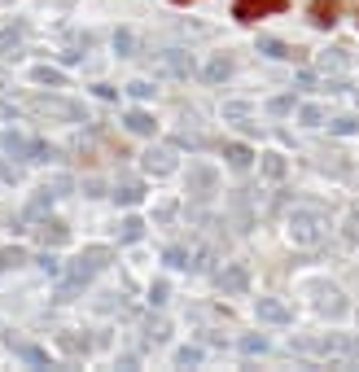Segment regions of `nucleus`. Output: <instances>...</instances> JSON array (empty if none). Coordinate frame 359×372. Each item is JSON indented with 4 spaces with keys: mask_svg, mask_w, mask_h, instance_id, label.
Returning <instances> with one entry per match:
<instances>
[{
    "mask_svg": "<svg viewBox=\"0 0 359 372\" xmlns=\"http://www.w3.org/2000/svg\"><path fill=\"white\" fill-rule=\"evenodd\" d=\"M132 44H136L132 31H119V36H114V48H119V53H132Z\"/></svg>",
    "mask_w": 359,
    "mask_h": 372,
    "instance_id": "c756f323",
    "label": "nucleus"
},
{
    "mask_svg": "<svg viewBox=\"0 0 359 372\" xmlns=\"http://www.w3.org/2000/svg\"><path fill=\"white\" fill-rule=\"evenodd\" d=\"M224 158H228V167H237V171H246L250 167V144H228V149H224Z\"/></svg>",
    "mask_w": 359,
    "mask_h": 372,
    "instance_id": "f3484780",
    "label": "nucleus"
},
{
    "mask_svg": "<svg viewBox=\"0 0 359 372\" xmlns=\"http://www.w3.org/2000/svg\"><path fill=\"white\" fill-rule=\"evenodd\" d=\"M127 92H132V96H136V101H145V96H154V88H149V84H145V79H136V84H127Z\"/></svg>",
    "mask_w": 359,
    "mask_h": 372,
    "instance_id": "7c9ffc66",
    "label": "nucleus"
},
{
    "mask_svg": "<svg viewBox=\"0 0 359 372\" xmlns=\"http://www.w3.org/2000/svg\"><path fill=\"white\" fill-rule=\"evenodd\" d=\"M307 13H312L316 27H333L337 13H342V0H312V9H307Z\"/></svg>",
    "mask_w": 359,
    "mask_h": 372,
    "instance_id": "1a4fd4ad",
    "label": "nucleus"
},
{
    "mask_svg": "<svg viewBox=\"0 0 359 372\" xmlns=\"http://www.w3.org/2000/svg\"><path fill=\"white\" fill-rule=\"evenodd\" d=\"M31 232L44 241V250H48V246H66V241H71V228H66V223H57V219H40Z\"/></svg>",
    "mask_w": 359,
    "mask_h": 372,
    "instance_id": "423d86ee",
    "label": "nucleus"
},
{
    "mask_svg": "<svg viewBox=\"0 0 359 372\" xmlns=\"http://www.w3.org/2000/svg\"><path fill=\"white\" fill-rule=\"evenodd\" d=\"M145 171L167 175V171H175V158H171L167 149H149V154H145Z\"/></svg>",
    "mask_w": 359,
    "mask_h": 372,
    "instance_id": "ddd939ff",
    "label": "nucleus"
},
{
    "mask_svg": "<svg viewBox=\"0 0 359 372\" xmlns=\"http://www.w3.org/2000/svg\"><path fill=\"white\" fill-rule=\"evenodd\" d=\"M127 132H136V136H149V132H154V119L145 114V110H132V114H127Z\"/></svg>",
    "mask_w": 359,
    "mask_h": 372,
    "instance_id": "6ab92c4d",
    "label": "nucleus"
},
{
    "mask_svg": "<svg viewBox=\"0 0 359 372\" xmlns=\"http://www.w3.org/2000/svg\"><path fill=\"white\" fill-rule=\"evenodd\" d=\"M171 215H175V202H167V206H158V215H154V219H158V223H167Z\"/></svg>",
    "mask_w": 359,
    "mask_h": 372,
    "instance_id": "4c0bfd02",
    "label": "nucleus"
},
{
    "mask_svg": "<svg viewBox=\"0 0 359 372\" xmlns=\"http://www.w3.org/2000/svg\"><path fill=\"white\" fill-rule=\"evenodd\" d=\"M324 232H329V223H324L320 210L298 206V210L289 215V237H293V246H320Z\"/></svg>",
    "mask_w": 359,
    "mask_h": 372,
    "instance_id": "7ed1b4c3",
    "label": "nucleus"
},
{
    "mask_svg": "<svg viewBox=\"0 0 359 372\" xmlns=\"http://www.w3.org/2000/svg\"><path fill=\"white\" fill-rule=\"evenodd\" d=\"M149 302H154V306H162V302H167V285H162V281L149 289Z\"/></svg>",
    "mask_w": 359,
    "mask_h": 372,
    "instance_id": "c9c22d12",
    "label": "nucleus"
},
{
    "mask_svg": "<svg viewBox=\"0 0 359 372\" xmlns=\"http://www.w3.org/2000/svg\"><path fill=\"white\" fill-rule=\"evenodd\" d=\"M289 9V0H237L233 13H237V22H254V18H268V13H281Z\"/></svg>",
    "mask_w": 359,
    "mask_h": 372,
    "instance_id": "39448f33",
    "label": "nucleus"
},
{
    "mask_svg": "<svg viewBox=\"0 0 359 372\" xmlns=\"http://www.w3.org/2000/svg\"><path fill=\"white\" fill-rule=\"evenodd\" d=\"M22 263H27V250H22V246H5V250H0V271L22 267Z\"/></svg>",
    "mask_w": 359,
    "mask_h": 372,
    "instance_id": "412c9836",
    "label": "nucleus"
},
{
    "mask_svg": "<svg viewBox=\"0 0 359 372\" xmlns=\"http://www.w3.org/2000/svg\"><path fill=\"white\" fill-rule=\"evenodd\" d=\"M189 193H193L198 202H206L210 193H215V171H210V167H193V171H189Z\"/></svg>",
    "mask_w": 359,
    "mask_h": 372,
    "instance_id": "0eeeda50",
    "label": "nucleus"
},
{
    "mask_svg": "<svg viewBox=\"0 0 359 372\" xmlns=\"http://www.w3.org/2000/svg\"><path fill=\"white\" fill-rule=\"evenodd\" d=\"M320 311L324 315H346V302H342L337 289H324V294H320Z\"/></svg>",
    "mask_w": 359,
    "mask_h": 372,
    "instance_id": "a211bd4d",
    "label": "nucleus"
},
{
    "mask_svg": "<svg viewBox=\"0 0 359 372\" xmlns=\"http://www.w3.org/2000/svg\"><path fill=\"white\" fill-rule=\"evenodd\" d=\"M0 149L13 154V158H27V163H31V140L18 136V132H5V136H0Z\"/></svg>",
    "mask_w": 359,
    "mask_h": 372,
    "instance_id": "f8f14e48",
    "label": "nucleus"
},
{
    "mask_svg": "<svg viewBox=\"0 0 359 372\" xmlns=\"http://www.w3.org/2000/svg\"><path fill=\"white\" fill-rule=\"evenodd\" d=\"M258 48H263L268 57H281V61H298V57H302V48H298V44H285V40H272V36L258 40Z\"/></svg>",
    "mask_w": 359,
    "mask_h": 372,
    "instance_id": "9d476101",
    "label": "nucleus"
},
{
    "mask_svg": "<svg viewBox=\"0 0 359 372\" xmlns=\"http://www.w3.org/2000/svg\"><path fill=\"white\" fill-rule=\"evenodd\" d=\"M246 285H250V271L241 267V263H233V267L219 271V289H224V294H246Z\"/></svg>",
    "mask_w": 359,
    "mask_h": 372,
    "instance_id": "6e6552de",
    "label": "nucleus"
},
{
    "mask_svg": "<svg viewBox=\"0 0 359 372\" xmlns=\"http://www.w3.org/2000/svg\"><path fill=\"white\" fill-rule=\"evenodd\" d=\"M36 79H40V84H53V88H61V84H66V75H61V70H53V66H36Z\"/></svg>",
    "mask_w": 359,
    "mask_h": 372,
    "instance_id": "bb28decb",
    "label": "nucleus"
},
{
    "mask_svg": "<svg viewBox=\"0 0 359 372\" xmlns=\"http://www.w3.org/2000/svg\"><path fill=\"white\" fill-rule=\"evenodd\" d=\"M18 44H22V22H9L0 31V48H5L9 57H18Z\"/></svg>",
    "mask_w": 359,
    "mask_h": 372,
    "instance_id": "2eb2a0df",
    "label": "nucleus"
},
{
    "mask_svg": "<svg viewBox=\"0 0 359 372\" xmlns=\"http://www.w3.org/2000/svg\"><path fill=\"white\" fill-rule=\"evenodd\" d=\"M57 149L53 144H44V140H31V163H53Z\"/></svg>",
    "mask_w": 359,
    "mask_h": 372,
    "instance_id": "5701e85b",
    "label": "nucleus"
},
{
    "mask_svg": "<svg viewBox=\"0 0 359 372\" xmlns=\"http://www.w3.org/2000/svg\"><path fill=\"white\" fill-rule=\"evenodd\" d=\"M0 180H9V184H13V180H18V167H9V163H5V158H0Z\"/></svg>",
    "mask_w": 359,
    "mask_h": 372,
    "instance_id": "e433bc0d",
    "label": "nucleus"
},
{
    "mask_svg": "<svg viewBox=\"0 0 359 372\" xmlns=\"http://www.w3.org/2000/svg\"><path fill=\"white\" fill-rule=\"evenodd\" d=\"M228 75H233V61H228V57L206 61V79H210V84H219V79H228Z\"/></svg>",
    "mask_w": 359,
    "mask_h": 372,
    "instance_id": "4be33fe9",
    "label": "nucleus"
},
{
    "mask_svg": "<svg viewBox=\"0 0 359 372\" xmlns=\"http://www.w3.org/2000/svg\"><path fill=\"white\" fill-rule=\"evenodd\" d=\"M40 267L48 271V276H61V263H57V258H53V254H48V250H44V258H40Z\"/></svg>",
    "mask_w": 359,
    "mask_h": 372,
    "instance_id": "2f4dec72",
    "label": "nucleus"
},
{
    "mask_svg": "<svg viewBox=\"0 0 359 372\" xmlns=\"http://www.w3.org/2000/svg\"><path fill=\"white\" fill-rule=\"evenodd\" d=\"M254 311H258V320H268V325H285V320H289V306L276 302V298H258Z\"/></svg>",
    "mask_w": 359,
    "mask_h": 372,
    "instance_id": "9b49d317",
    "label": "nucleus"
},
{
    "mask_svg": "<svg viewBox=\"0 0 359 372\" xmlns=\"http://www.w3.org/2000/svg\"><path fill=\"white\" fill-rule=\"evenodd\" d=\"M48 202H53V193H48V188H40L36 198H31V206H27V215H31V219H36V215H44V210H48Z\"/></svg>",
    "mask_w": 359,
    "mask_h": 372,
    "instance_id": "393cba45",
    "label": "nucleus"
},
{
    "mask_svg": "<svg viewBox=\"0 0 359 372\" xmlns=\"http://www.w3.org/2000/svg\"><path fill=\"white\" fill-rule=\"evenodd\" d=\"M0 119H13V105H0Z\"/></svg>",
    "mask_w": 359,
    "mask_h": 372,
    "instance_id": "58836bf2",
    "label": "nucleus"
},
{
    "mask_svg": "<svg viewBox=\"0 0 359 372\" xmlns=\"http://www.w3.org/2000/svg\"><path fill=\"white\" fill-rule=\"evenodd\" d=\"M162 258H167L171 267H198V254H193L189 246H171V250L162 254Z\"/></svg>",
    "mask_w": 359,
    "mask_h": 372,
    "instance_id": "dca6fc26",
    "label": "nucleus"
},
{
    "mask_svg": "<svg viewBox=\"0 0 359 372\" xmlns=\"http://www.w3.org/2000/svg\"><path fill=\"white\" fill-rule=\"evenodd\" d=\"M302 123H307V127L324 123V110H320V105H302Z\"/></svg>",
    "mask_w": 359,
    "mask_h": 372,
    "instance_id": "cd10ccee",
    "label": "nucleus"
},
{
    "mask_svg": "<svg viewBox=\"0 0 359 372\" xmlns=\"http://www.w3.org/2000/svg\"><path fill=\"white\" fill-rule=\"evenodd\" d=\"M9 346H13V355H22L27 364H36V368H48V355H44L40 346H31V342H18V337H13Z\"/></svg>",
    "mask_w": 359,
    "mask_h": 372,
    "instance_id": "4468645a",
    "label": "nucleus"
},
{
    "mask_svg": "<svg viewBox=\"0 0 359 372\" xmlns=\"http://www.w3.org/2000/svg\"><path fill=\"white\" fill-rule=\"evenodd\" d=\"M202 359V350H193V346H184V350H175V364H198Z\"/></svg>",
    "mask_w": 359,
    "mask_h": 372,
    "instance_id": "473e14b6",
    "label": "nucleus"
},
{
    "mask_svg": "<svg viewBox=\"0 0 359 372\" xmlns=\"http://www.w3.org/2000/svg\"><path fill=\"white\" fill-rule=\"evenodd\" d=\"M263 171L272 175V180H285V158H281V154H268V158H263Z\"/></svg>",
    "mask_w": 359,
    "mask_h": 372,
    "instance_id": "a878e982",
    "label": "nucleus"
},
{
    "mask_svg": "<svg viewBox=\"0 0 359 372\" xmlns=\"http://www.w3.org/2000/svg\"><path fill=\"white\" fill-rule=\"evenodd\" d=\"M119 237H123V241H140V237H145V223H140L136 215H132V219H123V228H119Z\"/></svg>",
    "mask_w": 359,
    "mask_h": 372,
    "instance_id": "b1692460",
    "label": "nucleus"
},
{
    "mask_svg": "<svg viewBox=\"0 0 359 372\" xmlns=\"http://www.w3.org/2000/svg\"><path fill=\"white\" fill-rule=\"evenodd\" d=\"M241 350H246V355H258V350H268V342H263V337H246Z\"/></svg>",
    "mask_w": 359,
    "mask_h": 372,
    "instance_id": "f704fd0d",
    "label": "nucleus"
},
{
    "mask_svg": "<svg viewBox=\"0 0 359 372\" xmlns=\"http://www.w3.org/2000/svg\"><path fill=\"white\" fill-rule=\"evenodd\" d=\"M61 346H66V350H88V342H84V337H71V333H61Z\"/></svg>",
    "mask_w": 359,
    "mask_h": 372,
    "instance_id": "72a5a7b5",
    "label": "nucleus"
},
{
    "mask_svg": "<svg viewBox=\"0 0 359 372\" xmlns=\"http://www.w3.org/2000/svg\"><path fill=\"white\" fill-rule=\"evenodd\" d=\"M145 198V188L140 184H132V180H127V184H119V188H114V202H123V206H136Z\"/></svg>",
    "mask_w": 359,
    "mask_h": 372,
    "instance_id": "aec40b11",
    "label": "nucleus"
},
{
    "mask_svg": "<svg viewBox=\"0 0 359 372\" xmlns=\"http://www.w3.org/2000/svg\"><path fill=\"white\" fill-rule=\"evenodd\" d=\"M175 5H189V0H175Z\"/></svg>",
    "mask_w": 359,
    "mask_h": 372,
    "instance_id": "ea45409f",
    "label": "nucleus"
},
{
    "mask_svg": "<svg viewBox=\"0 0 359 372\" xmlns=\"http://www.w3.org/2000/svg\"><path fill=\"white\" fill-rule=\"evenodd\" d=\"M110 258H114V254H110L105 246H92V250H84V254H79L75 263L66 267V276H61V289H57V294H61V298H71L75 289H84V285L96 276V271H101V267L110 263Z\"/></svg>",
    "mask_w": 359,
    "mask_h": 372,
    "instance_id": "f257e3e1",
    "label": "nucleus"
},
{
    "mask_svg": "<svg viewBox=\"0 0 359 372\" xmlns=\"http://www.w3.org/2000/svg\"><path fill=\"white\" fill-rule=\"evenodd\" d=\"M293 350H307V355H324V359H359V342L355 337H342V333H329V337H298Z\"/></svg>",
    "mask_w": 359,
    "mask_h": 372,
    "instance_id": "f03ea898",
    "label": "nucleus"
},
{
    "mask_svg": "<svg viewBox=\"0 0 359 372\" xmlns=\"http://www.w3.org/2000/svg\"><path fill=\"white\" fill-rule=\"evenodd\" d=\"M31 114L40 119H61V123H84V110H79L75 101H66V96H31L27 101Z\"/></svg>",
    "mask_w": 359,
    "mask_h": 372,
    "instance_id": "20e7f679",
    "label": "nucleus"
},
{
    "mask_svg": "<svg viewBox=\"0 0 359 372\" xmlns=\"http://www.w3.org/2000/svg\"><path fill=\"white\" fill-rule=\"evenodd\" d=\"M333 132H337V136H355L359 123H355V119H333Z\"/></svg>",
    "mask_w": 359,
    "mask_h": 372,
    "instance_id": "c85d7f7f",
    "label": "nucleus"
}]
</instances>
